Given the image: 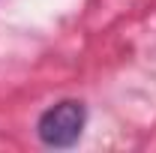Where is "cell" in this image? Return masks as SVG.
I'll return each mask as SVG.
<instances>
[{
	"mask_svg": "<svg viewBox=\"0 0 156 153\" xmlns=\"http://www.w3.org/2000/svg\"><path fill=\"white\" fill-rule=\"evenodd\" d=\"M84 120H87L84 105L75 102V99H63V102L51 105L45 114L39 117V123H36L39 141L45 147H72L81 138Z\"/></svg>",
	"mask_w": 156,
	"mask_h": 153,
	"instance_id": "cell-1",
	"label": "cell"
}]
</instances>
